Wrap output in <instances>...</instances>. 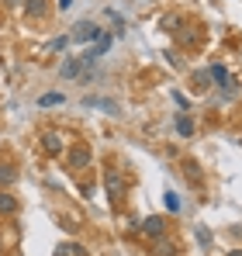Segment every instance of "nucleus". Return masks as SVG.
I'll return each instance as SVG.
<instances>
[{"label":"nucleus","mask_w":242,"mask_h":256,"mask_svg":"<svg viewBox=\"0 0 242 256\" xmlns=\"http://www.w3.org/2000/svg\"><path fill=\"white\" fill-rule=\"evenodd\" d=\"M228 256H242V250H236V253H228Z\"/></svg>","instance_id":"obj_18"},{"label":"nucleus","mask_w":242,"mask_h":256,"mask_svg":"<svg viewBox=\"0 0 242 256\" xmlns=\"http://www.w3.org/2000/svg\"><path fill=\"white\" fill-rule=\"evenodd\" d=\"M28 14H42V0H32L28 4Z\"/></svg>","instance_id":"obj_16"},{"label":"nucleus","mask_w":242,"mask_h":256,"mask_svg":"<svg viewBox=\"0 0 242 256\" xmlns=\"http://www.w3.org/2000/svg\"><path fill=\"white\" fill-rule=\"evenodd\" d=\"M162 201H166V208H170V212H180V198H176V194H166Z\"/></svg>","instance_id":"obj_13"},{"label":"nucleus","mask_w":242,"mask_h":256,"mask_svg":"<svg viewBox=\"0 0 242 256\" xmlns=\"http://www.w3.org/2000/svg\"><path fill=\"white\" fill-rule=\"evenodd\" d=\"M83 104H86V108H104L108 114H118V104H114V100H100V97H86Z\"/></svg>","instance_id":"obj_5"},{"label":"nucleus","mask_w":242,"mask_h":256,"mask_svg":"<svg viewBox=\"0 0 242 256\" xmlns=\"http://www.w3.org/2000/svg\"><path fill=\"white\" fill-rule=\"evenodd\" d=\"M70 166H73V170H83V166H90V149H86V146H76V149H70Z\"/></svg>","instance_id":"obj_2"},{"label":"nucleus","mask_w":242,"mask_h":256,"mask_svg":"<svg viewBox=\"0 0 242 256\" xmlns=\"http://www.w3.org/2000/svg\"><path fill=\"white\" fill-rule=\"evenodd\" d=\"M83 70H86V66H83V59H70V62H62L59 76H62V80H73V76H80Z\"/></svg>","instance_id":"obj_3"},{"label":"nucleus","mask_w":242,"mask_h":256,"mask_svg":"<svg viewBox=\"0 0 242 256\" xmlns=\"http://www.w3.org/2000/svg\"><path fill=\"white\" fill-rule=\"evenodd\" d=\"M14 208H18V201H14L10 194H0V212H4V214H10Z\"/></svg>","instance_id":"obj_12"},{"label":"nucleus","mask_w":242,"mask_h":256,"mask_svg":"<svg viewBox=\"0 0 242 256\" xmlns=\"http://www.w3.org/2000/svg\"><path fill=\"white\" fill-rule=\"evenodd\" d=\"M211 80H218V84H222V86H228V70L214 62V66H211Z\"/></svg>","instance_id":"obj_9"},{"label":"nucleus","mask_w":242,"mask_h":256,"mask_svg":"<svg viewBox=\"0 0 242 256\" xmlns=\"http://www.w3.org/2000/svg\"><path fill=\"white\" fill-rule=\"evenodd\" d=\"M121 187H124V184H121V173L111 170L108 173V194H111V198H121Z\"/></svg>","instance_id":"obj_6"},{"label":"nucleus","mask_w":242,"mask_h":256,"mask_svg":"<svg viewBox=\"0 0 242 256\" xmlns=\"http://www.w3.org/2000/svg\"><path fill=\"white\" fill-rule=\"evenodd\" d=\"M14 180H18V170H14V166H7V163H0V184L7 187V184H14Z\"/></svg>","instance_id":"obj_8"},{"label":"nucleus","mask_w":242,"mask_h":256,"mask_svg":"<svg viewBox=\"0 0 242 256\" xmlns=\"http://www.w3.org/2000/svg\"><path fill=\"white\" fill-rule=\"evenodd\" d=\"M42 146H45V152H62V138H59V132H45V135H42Z\"/></svg>","instance_id":"obj_4"},{"label":"nucleus","mask_w":242,"mask_h":256,"mask_svg":"<svg viewBox=\"0 0 242 256\" xmlns=\"http://www.w3.org/2000/svg\"><path fill=\"white\" fill-rule=\"evenodd\" d=\"M100 35H104V32H100L94 21H80V24L73 28V35H70V38H73V42H97Z\"/></svg>","instance_id":"obj_1"},{"label":"nucleus","mask_w":242,"mask_h":256,"mask_svg":"<svg viewBox=\"0 0 242 256\" xmlns=\"http://www.w3.org/2000/svg\"><path fill=\"white\" fill-rule=\"evenodd\" d=\"M142 232H146V236H160V232H162V218H160V214L146 218V222H142Z\"/></svg>","instance_id":"obj_7"},{"label":"nucleus","mask_w":242,"mask_h":256,"mask_svg":"<svg viewBox=\"0 0 242 256\" xmlns=\"http://www.w3.org/2000/svg\"><path fill=\"white\" fill-rule=\"evenodd\" d=\"M70 42H73V38H52V45H48V48H52V52H59V48H66Z\"/></svg>","instance_id":"obj_14"},{"label":"nucleus","mask_w":242,"mask_h":256,"mask_svg":"<svg viewBox=\"0 0 242 256\" xmlns=\"http://www.w3.org/2000/svg\"><path fill=\"white\" fill-rule=\"evenodd\" d=\"M176 132H180V135H190V132H194V122H190L187 114H180V118H176Z\"/></svg>","instance_id":"obj_10"},{"label":"nucleus","mask_w":242,"mask_h":256,"mask_svg":"<svg viewBox=\"0 0 242 256\" xmlns=\"http://www.w3.org/2000/svg\"><path fill=\"white\" fill-rule=\"evenodd\" d=\"M7 4H14V7H18V4H21V0H7Z\"/></svg>","instance_id":"obj_19"},{"label":"nucleus","mask_w":242,"mask_h":256,"mask_svg":"<svg viewBox=\"0 0 242 256\" xmlns=\"http://www.w3.org/2000/svg\"><path fill=\"white\" fill-rule=\"evenodd\" d=\"M156 256H173V242H160V250H156Z\"/></svg>","instance_id":"obj_15"},{"label":"nucleus","mask_w":242,"mask_h":256,"mask_svg":"<svg viewBox=\"0 0 242 256\" xmlns=\"http://www.w3.org/2000/svg\"><path fill=\"white\" fill-rule=\"evenodd\" d=\"M62 100H66L62 94H45V97H38V104H42V108H52V104H62Z\"/></svg>","instance_id":"obj_11"},{"label":"nucleus","mask_w":242,"mask_h":256,"mask_svg":"<svg viewBox=\"0 0 242 256\" xmlns=\"http://www.w3.org/2000/svg\"><path fill=\"white\" fill-rule=\"evenodd\" d=\"M56 4H59V10H70L73 7V0H56Z\"/></svg>","instance_id":"obj_17"}]
</instances>
